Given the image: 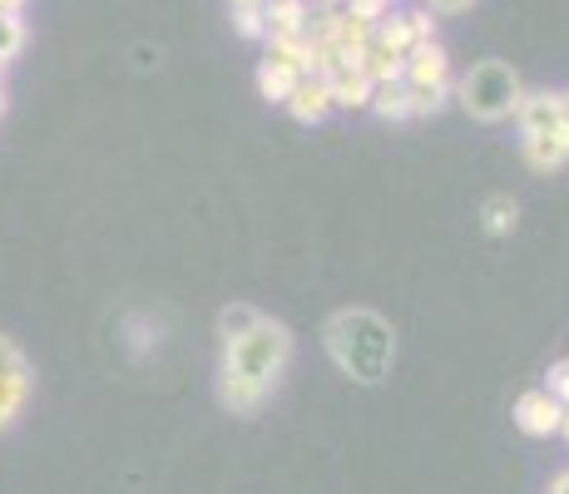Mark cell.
<instances>
[{"label": "cell", "instance_id": "cell-1", "mask_svg": "<svg viewBox=\"0 0 569 494\" xmlns=\"http://www.w3.org/2000/svg\"><path fill=\"white\" fill-rule=\"evenodd\" d=\"M322 342H327V356L337 361V371L362 381V386L387 381L391 356H397V332H391V322L381 312H367V306H347V312L327 316Z\"/></svg>", "mask_w": 569, "mask_h": 494}, {"label": "cell", "instance_id": "cell-2", "mask_svg": "<svg viewBox=\"0 0 569 494\" xmlns=\"http://www.w3.org/2000/svg\"><path fill=\"white\" fill-rule=\"evenodd\" d=\"M520 99H525V84H520L516 64H506V60H480L456 80V104H461L476 124L516 119Z\"/></svg>", "mask_w": 569, "mask_h": 494}, {"label": "cell", "instance_id": "cell-3", "mask_svg": "<svg viewBox=\"0 0 569 494\" xmlns=\"http://www.w3.org/2000/svg\"><path fill=\"white\" fill-rule=\"evenodd\" d=\"M288 361H292V332L282 322H272V316H258L253 332H243L238 342H223V366L248 371V376L268 381V386L282 381Z\"/></svg>", "mask_w": 569, "mask_h": 494}, {"label": "cell", "instance_id": "cell-4", "mask_svg": "<svg viewBox=\"0 0 569 494\" xmlns=\"http://www.w3.org/2000/svg\"><path fill=\"white\" fill-rule=\"evenodd\" d=\"M560 421H565V401H555L550 391H525L516 401V425L525 435H535V441H545V435H560Z\"/></svg>", "mask_w": 569, "mask_h": 494}, {"label": "cell", "instance_id": "cell-5", "mask_svg": "<svg viewBox=\"0 0 569 494\" xmlns=\"http://www.w3.org/2000/svg\"><path fill=\"white\" fill-rule=\"evenodd\" d=\"M272 395L268 381H258V376H248V371H238V366H223L218 371V401L228 405L233 415H253L262 401Z\"/></svg>", "mask_w": 569, "mask_h": 494}, {"label": "cell", "instance_id": "cell-6", "mask_svg": "<svg viewBox=\"0 0 569 494\" xmlns=\"http://www.w3.org/2000/svg\"><path fill=\"white\" fill-rule=\"evenodd\" d=\"M407 84H416V90H431V84H456L451 54H446L441 40H426V46H416L407 54Z\"/></svg>", "mask_w": 569, "mask_h": 494}, {"label": "cell", "instance_id": "cell-7", "mask_svg": "<svg viewBox=\"0 0 569 494\" xmlns=\"http://www.w3.org/2000/svg\"><path fill=\"white\" fill-rule=\"evenodd\" d=\"M282 109H288L298 124H322V119L337 109V104H332V84H327L322 74H302L298 90L288 94V104H282Z\"/></svg>", "mask_w": 569, "mask_h": 494}, {"label": "cell", "instance_id": "cell-8", "mask_svg": "<svg viewBox=\"0 0 569 494\" xmlns=\"http://www.w3.org/2000/svg\"><path fill=\"white\" fill-rule=\"evenodd\" d=\"M302 64L298 60H288V54H278V50H268V60L258 64V94L268 99V104H288V94L298 90V80H302Z\"/></svg>", "mask_w": 569, "mask_h": 494}, {"label": "cell", "instance_id": "cell-9", "mask_svg": "<svg viewBox=\"0 0 569 494\" xmlns=\"http://www.w3.org/2000/svg\"><path fill=\"white\" fill-rule=\"evenodd\" d=\"M327 84H332V104L337 109H371V90H377V84H371V74L362 70V64H332V70L322 74Z\"/></svg>", "mask_w": 569, "mask_h": 494}, {"label": "cell", "instance_id": "cell-10", "mask_svg": "<svg viewBox=\"0 0 569 494\" xmlns=\"http://www.w3.org/2000/svg\"><path fill=\"white\" fill-rule=\"evenodd\" d=\"M520 153H525V163H530L535 173H555V169H565L569 163V134L565 129L530 134V139H520Z\"/></svg>", "mask_w": 569, "mask_h": 494}, {"label": "cell", "instance_id": "cell-11", "mask_svg": "<svg viewBox=\"0 0 569 494\" xmlns=\"http://www.w3.org/2000/svg\"><path fill=\"white\" fill-rule=\"evenodd\" d=\"M516 124H520V139L545 134V129H560V99L550 90H525L520 109H516Z\"/></svg>", "mask_w": 569, "mask_h": 494}, {"label": "cell", "instance_id": "cell-12", "mask_svg": "<svg viewBox=\"0 0 569 494\" xmlns=\"http://www.w3.org/2000/svg\"><path fill=\"white\" fill-rule=\"evenodd\" d=\"M262 20H268V36L262 40L302 36L312 20V0H268V6H262Z\"/></svg>", "mask_w": 569, "mask_h": 494}, {"label": "cell", "instance_id": "cell-13", "mask_svg": "<svg viewBox=\"0 0 569 494\" xmlns=\"http://www.w3.org/2000/svg\"><path fill=\"white\" fill-rule=\"evenodd\" d=\"M26 395H30V361L20 356L16 366L0 371V431H6V425L26 411Z\"/></svg>", "mask_w": 569, "mask_h": 494}, {"label": "cell", "instance_id": "cell-14", "mask_svg": "<svg viewBox=\"0 0 569 494\" xmlns=\"http://www.w3.org/2000/svg\"><path fill=\"white\" fill-rule=\"evenodd\" d=\"M362 70L371 74V84L407 80V54H397V50H387V46H377V40H371L367 54H362Z\"/></svg>", "mask_w": 569, "mask_h": 494}, {"label": "cell", "instance_id": "cell-15", "mask_svg": "<svg viewBox=\"0 0 569 494\" xmlns=\"http://www.w3.org/2000/svg\"><path fill=\"white\" fill-rule=\"evenodd\" d=\"M371 114L381 119H411V90L407 80H387L371 90Z\"/></svg>", "mask_w": 569, "mask_h": 494}, {"label": "cell", "instance_id": "cell-16", "mask_svg": "<svg viewBox=\"0 0 569 494\" xmlns=\"http://www.w3.org/2000/svg\"><path fill=\"white\" fill-rule=\"evenodd\" d=\"M480 223H486V233H490V238L516 233V223H520V203H516V198H506V193L486 198V208H480Z\"/></svg>", "mask_w": 569, "mask_h": 494}, {"label": "cell", "instance_id": "cell-17", "mask_svg": "<svg viewBox=\"0 0 569 494\" xmlns=\"http://www.w3.org/2000/svg\"><path fill=\"white\" fill-rule=\"evenodd\" d=\"M407 90H411V119L441 114V109L456 99V84H431V90H416V84H407Z\"/></svg>", "mask_w": 569, "mask_h": 494}, {"label": "cell", "instance_id": "cell-18", "mask_svg": "<svg viewBox=\"0 0 569 494\" xmlns=\"http://www.w3.org/2000/svg\"><path fill=\"white\" fill-rule=\"evenodd\" d=\"M253 322H258V312L253 306H243V302L218 312V332H223V342H238L243 332H253Z\"/></svg>", "mask_w": 569, "mask_h": 494}, {"label": "cell", "instance_id": "cell-19", "mask_svg": "<svg viewBox=\"0 0 569 494\" xmlns=\"http://www.w3.org/2000/svg\"><path fill=\"white\" fill-rule=\"evenodd\" d=\"M26 50V20L20 16H0V70Z\"/></svg>", "mask_w": 569, "mask_h": 494}, {"label": "cell", "instance_id": "cell-20", "mask_svg": "<svg viewBox=\"0 0 569 494\" xmlns=\"http://www.w3.org/2000/svg\"><path fill=\"white\" fill-rule=\"evenodd\" d=\"M233 30H238L243 40H262V36H268V20H262V6L233 10Z\"/></svg>", "mask_w": 569, "mask_h": 494}, {"label": "cell", "instance_id": "cell-21", "mask_svg": "<svg viewBox=\"0 0 569 494\" xmlns=\"http://www.w3.org/2000/svg\"><path fill=\"white\" fill-rule=\"evenodd\" d=\"M391 6H397V0H342V10H347V16H357V20H371V26H377V20L387 16Z\"/></svg>", "mask_w": 569, "mask_h": 494}, {"label": "cell", "instance_id": "cell-22", "mask_svg": "<svg viewBox=\"0 0 569 494\" xmlns=\"http://www.w3.org/2000/svg\"><path fill=\"white\" fill-rule=\"evenodd\" d=\"M545 391H550L555 401H565V405H569V361H555L550 376H545Z\"/></svg>", "mask_w": 569, "mask_h": 494}, {"label": "cell", "instance_id": "cell-23", "mask_svg": "<svg viewBox=\"0 0 569 494\" xmlns=\"http://www.w3.org/2000/svg\"><path fill=\"white\" fill-rule=\"evenodd\" d=\"M476 0H426V10L431 16H461V10H470Z\"/></svg>", "mask_w": 569, "mask_h": 494}, {"label": "cell", "instance_id": "cell-24", "mask_svg": "<svg viewBox=\"0 0 569 494\" xmlns=\"http://www.w3.org/2000/svg\"><path fill=\"white\" fill-rule=\"evenodd\" d=\"M16 361H20V346L10 342V336H0V371H6V366H16Z\"/></svg>", "mask_w": 569, "mask_h": 494}, {"label": "cell", "instance_id": "cell-25", "mask_svg": "<svg viewBox=\"0 0 569 494\" xmlns=\"http://www.w3.org/2000/svg\"><path fill=\"white\" fill-rule=\"evenodd\" d=\"M555 99H560V129L569 134V90H555Z\"/></svg>", "mask_w": 569, "mask_h": 494}, {"label": "cell", "instance_id": "cell-26", "mask_svg": "<svg viewBox=\"0 0 569 494\" xmlns=\"http://www.w3.org/2000/svg\"><path fill=\"white\" fill-rule=\"evenodd\" d=\"M26 10V0H0V16H20Z\"/></svg>", "mask_w": 569, "mask_h": 494}, {"label": "cell", "instance_id": "cell-27", "mask_svg": "<svg viewBox=\"0 0 569 494\" xmlns=\"http://www.w3.org/2000/svg\"><path fill=\"white\" fill-rule=\"evenodd\" d=\"M550 494H569V470H565V475H555V485H550Z\"/></svg>", "mask_w": 569, "mask_h": 494}, {"label": "cell", "instance_id": "cell-28", "mask_svg": "<svg viewBox=\"0 0 569 494\" xmlns=\"http://www.w3.org/2000/svg\"><path fill=\"white\" fill-rule=\"evenodd\" d=\"M312 10H342V0H312Z\"/></svg>", "mask_w": 569, "mask_h": 494}, {"label": "cell", "instance_id": "cell-29", "mask_svg": "<svg viewBox=\"0 0 569 494\" xmlns=\"http://www.w3.org/2000/svg\"><path fill=\"white\" fill-rule=\"evenodd\" d=\"M233 10H248V6H268V0H228Z\"/></svg>", "mask_w": 569, "mask_h": 494}, {"label": "cell", "instance_id": "cell-30", "mask_svg": "<svg viewBox=\"0 0 569 494\" xmlns=\"http://www.w3.org/2000/svg\"><path fill=\"white\" fill-rule=\"evenodd\" d=\"M560 435H565V441H569V405H565V421H560Z\"/></svg>", "mask_w": 569, "mask_h": 494}, {"label": "cell", "instance_id": "cell-31", "mask_svg": "<svg viewBox=\"0 0 569 494\" xmlns=\"http://www.w3.org/2000/svg\"><path fill=\"white\" fill-rule=\"evenodd\" d=\"M0 114H6V84H0Z\"/></svg>", "mask_w": 569, "mask_h": 494}]
</instances>
